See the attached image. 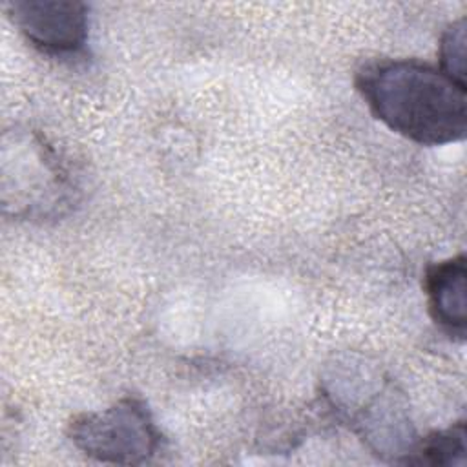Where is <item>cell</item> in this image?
I'll use <instances>...</instances> for the list:
<instances>
[{
  "mask_svg": "<svg viewBox=\"0 0 467 467\" xmlns=\"http://www.w3.org/2000/svg\"><path fill=\"white\" fill-rule=\"evenodd\" d=\"M354 84L378 120L420 146L465 137L467 88L438 66L412 58L378 60L363 66Z\"/></svg>",
  "mask_w": 467,
  "mask_h": 467,
  "instance_id": "cell-1",
  "label": "cell"
},
{
  "mask_svg": "<svg viewBox=\"0 0 467 467\" xmlns=\"http://www.w3.org/2000/svg\"><path fill=\"white\" fill-rule=\"evenodd\" d=\"M2 193L4 206L24 219L49 217L69 204L67 173L36 131H15L13 144L4 139Z\"/></svg>",
  "mask_w": 467,
  "mask_h": 467,
  "instance_id": "cell-3",
  "label": "cell"
},
{
  "mask_svg": "<svg viewBox=\"0 0 467 467\" xmlns=\"http://www.w3.org/2000/svg\"><path fill=\"white\" fill-rule=\"evenodd\" d=\"M429 312L452 339L463 341L467 328V259L458 254L434 263L425 272Z\"/></svg>",
  "mask_w": 467,
  "mask_h": 467,
  "instance_id": "cell-5",
  "label": "cell"
},
{
  "mask_svg": "<svg viewBox=\"0 0 467 467\" xmlns=\"http://www.w3.org/2000/svg\"><path fill=\"white\" fill-rule=\"evenodd\" d=\"M67 436L86 456L120 465L148 463L162 445V434L148 405L137 396L73 416Z\"/></svg>",
  "mask_w": 467,
  "mask_h": 467,
  "instance_id": "cell-2",
  "label": "cell"
},
{
  "mask_svg": "<svg viewBox=\"0 0 467 467\" xmlns=\"http://www.w3.org/2000/svg\"><path fill=\"white\" fill-rule=\"evenodd\" d=\"M465 420L452 423L443 431H434L420 438L405 463L410 465H465L467 458Z\"/></svg>",
  "mask_w": 467,
  "mask_h": 467,
  "instance_id": "cell-6",
  "label": "cell"
},
{
  "mask_svg": "<svg viewBox=\"0 0 467 467\" xmlns=\"http://www.w3.org/2000/svg\"><path fill=\"white\" fill-rule=\"evenodd\" d=\"M7 13L26 40L53 57L78 55L88 42V7L77 0H13Z\"/></svg>",
  "mask_w": 467,
  "mask_h": 467,
  "instance_id": "cell-4",
  "label": "cell"
},
{
  "mask_svg": "<svg viewBox=\"0 0 467 467\" xmlns=\"http://www.w3.org/2000/svg\"><path fill=\"white\" fill-rule=\"evenodd\" d=\"M465 44H467V26H465V16H462L451 22L440 36V46H438L440 66L438 67L454 82L467 88Z\"/></svg>",
  "mask_w": 467,
  "mask_h": 467,
  "instance_id": "cell-7",
  "label": "cell"
}]
</instances>
